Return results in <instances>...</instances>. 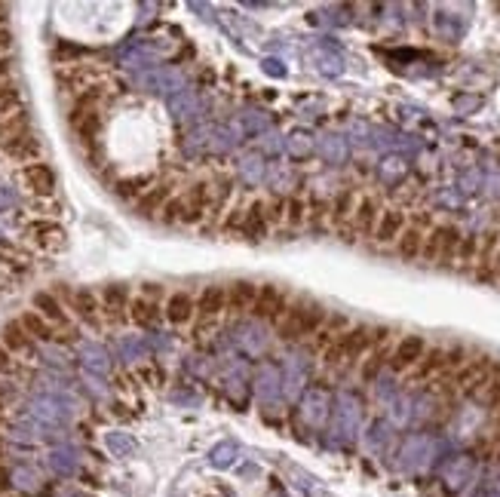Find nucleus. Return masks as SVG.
Returning <instances> with one entry per match:
<instances>
[{"instance_id":"1","label":"nucleus","mask_w":500,"mask_h":497,"mask_svg":"<svg viewBox=\"0 0 500 497\" xmlns=\"http://www.w3.org/2000/svg\"><path fill=\"white\" fill-rule=\"evenodd\" d=\"M325 310L319 307V304L313 301H295L289 304V310L283 314V319L276 325H280V338L283 341H301L307 335H316L319 325L325 323Z\"/></svg>"},{"instance_id":"2","label":"nucleus","mask_w":500,"mask_h":497,"mask_svg":"<svg viewBox=\"0 0 500 497\" xmlns=\"http://www.w3.org/2000/svg\"><path fill=\"white\" fill-rule=\"evenodd\" d=\"M371 347H375V329L356 325V329H347L344 335L334 338L332 347H328L323 356L328 365H350V362H356L359 356H366Z\"/></svg>"},{"instance_id":"3","label":"nucleus","mask_w":500,"mask_h":497,"mask_svg":"<svg viewBox=\"0 0 500 497\" xmlns=\"http://www.w3.org/2000/svg\"><path fill=\"white\" fill-rule=\"evenodd\" d=\"M285 310H289V301H285V292L280 286H261L258 289V298H255V307H252V314L258 319L280 323Z\"/></svg>"},{"instance_id":"4","label":"nucleus","mask_w":500,"mask_h":497,"mask_svg":"<svg viewBox=\"0 0 500 497\" xmlns=\"http://www.w3.org/2000/svg\"><path fill=\"white\" fill-rule=\"evenodd\" d=\"M424 353H427L424 338L409 335V338H402V341H399V344L390 350V362H387V365L393 368V372H411Z\"/></svg>"},{"instance_id":"5","label":"nucleus","mask_w":500,"mask_h":497,"mask_svg":"<svg viewBox=\"0 0 500 497\" xmlns=\"http://www.w3.org/2000/svg\"><path fill=\"white\" fill-rule=\"evenodd\" d=\"M19 179L34 197H49L55 190V175L46 163H28V166H22Z\"/></svg>"},{"instance_id":"6","label":"nucleus","mask_w":500,"mask_h":497,"mask_svg":"<svg viewBox=\"0 0 500 497\" xmlns=\"http://www.w3.org/2000/svg\"><path fill=\"white\" fill-rule=\"evenodd\" d=\"M442 368H445V347H427V353L409 372V381L411 384H424V381H433Z\"/></svg>"},{"instance_id":"7","label":"nucleus","mask_w":500,"mask_h":497,"mask_svg":"<svg viewBox=\"0 0 500 497\" xmlns=\"http://www.w3.org/2000/svg\"><path fill=\"white\" fill-rule=\"evenodd\" d=\"M34 310L46 319L53 329H71V319H68V310L62 307V301L55 298L53 292H37L34 295Z\"/></svg>"},{"instance_id":"8","label":"nucleus","mask_w":500,"mask_h":497,"mask_svg":"<svg viewBox=\"0 0 500 497\" xmlns=\"http://www.w3.org/2000/svg\"><path fill=\"white\" fill-rule=\"evenodd\" d=\"M0 344H3L12 356H34V341L22 329L19 319H12V323L3 325V332H0Z\"/></svg>"},{"instance_id":"9","label":"nucleus","mask_w":500,"mask_h":497,"mask_svg":"<svg viewBox=\"0 0 500 497\" xmlns=\"http://www.w3.org/2000/svg\"><path fill=\"white\" fill-rule=\"evenodd\" d=\"M197 314L203 323H212L215 316H221V310H227V292L221 286H206L197 298Z\"/></svg>"},{"instance_id":"10","label":"nucleus","mask_w":500,"mask_h":497,"mask_svg":"<svg viewBox=\"0 0 500 497\" xmlns=\"http://www.w3.org/2000/svg\"><path fill=\"white\" fill-rule=\"evenodd\" d=\"M98 310L108 319H123V310H130V292L126 286H105L98 295Z\"/></svg>"},{"instance_id":"11","label":"nucleus","mask_w":500,"mask_h":497,"mask_svg":"<svg viewBox=\"0 0 500 497\" xmlns=\"http://www.w3.org/2000/svg\"><path fill=\"white\" fill-rule=\"evenodd\" d=\"M405 231V215L399 209H390V212H381L377 218V227H375V240L381 246H393Z\"/></svg>"},{"instance_id":"12","label":"nucleus","mask_w":500,"mask_h":497,"mask_svg":"<svg viewBox=\"0 0 500 497\" xmlns=\"http://www.w3.org/2000/svg\"><path fill=\"white\" fill-rule=\"evenodd\" d=\"M181 200H184L181 222H188V224L203 222L206 209H209V184H194V188H190V194L181 197Z\"/></svg>"},{"instance_id":"13","label":"nucleus","mask_w":500,"mask_h":497,"mask_svg":"<svg viewBox=\"0 0 500 497\" xmlns=\"http://www.w3.org/2000/svg\"><path fill=\"white\" fill-rule=\"evenodd\" d=\"M227 292V310H237V314H246V310L255 307V298H258V286L255 282H231V286L224 289Z\"/></svg>"},{"instance_id":"14","label":"nucleus","mask_w":500,"mask_h":497,"mask_svg":"<svg viewBox=\"0 0 500 497\" xmlns=\"http://www.w3.org/2000/svg\"><path fill=\"white\" fill-rule=\"evenodd\" d=\"M3 147V154L10 160H16V163H31V160H37L40 157V141L34 138V132H28V136H19V138H12V141H6V145H0Z\"/></svg>"},{"instance_id":"15","label":"nucleus","mask_w":500,"mask_h":497,"mask_svg":"<svg viewBox=\"0 0 500 497\" xmlns=\"http://www.w3.org/2000/svg\"><path fill=\"white\" fill-rule=\"evenodd\" d=\"M377 218H381V209H377V203L371 200V197H362V200L356 203V209H353V227H356V233H362V237H375Z\"/></svg>"},{"instance_id":"16","label":"nucleus","mask_w":500,"mask_h":497,"mask_svg":"<svg viewBox=\"0 0 500 497\" xmlns=\"http://www.w3.org/2000/svg\"><path fill=\"white\" fill-rule=\"evenodd\" d=\"M436 237H439V248H436V264H454L457 246H461V231L454 224H439L436 227Z\"/></svg>"},{"instance_id":"17","label":"nucleus","mask_w":500,"mask_h":497,"mask_svg":"<svg viewBox=\"0 0 500 497\" xmlns=\"http://www.w3.org/2000/svg\"><path fill=\"white\" fill-rule=\"evenodd\" d=\"M424 237H427V233L420 231L418 224L405 227V231H402V237L396 240V252H399V258H402V261H418V258H420V248H424Z\"/></svg>"},{"instance_id":"18","label":"nucleus","mask_w":500,"mask_h":497,"mask_svg":"<svg viewBox=\"0 0 500 497\" xmlns=\"http://www.w3.org/2000/svg\"><path fill=\"white\" fill-rule=\"evenodd\" d=\"M194 314H197V304H194V298H190L188 292H175L166 301V319H169V323H175V325L190 323Z\"/></svg>"},{"instance_id":"19","label":"nucleus","mask_w":500,"mask_h":497,"mask_svg":"<svg viewBox=\"0 0 500 497\" xmlns=\"http://www.w3.org/2000/svg\"><path fill=\"white\" fill-rule=\"evenodd\" d=\"M71 307H74V314L83 319V323L89 325H98V298L89 292V289H77L74 295H71Z\"/></svg>"},{"instance_id":"20","label":"nucleus","mask_w":500,"mask_h":497,"mask_svg":"<svg viewBox=\"0 0 500 497\" xmlns=\"http://www.w3.org/2000/svg\"><path fill=\"white\" fill-rule=\"evenodd\" d=\"M240 231H242V237H249V240H264L267 237V218H264V206L261 203H255L252 209L240 218Z\"/></svg>"},{"instance_id":"21","label":"nucleus","mask_w":500,"mask_h":497,"mask_svg":"<svg viewBox=\"0 0 500 497\" xmlns=\"http://www.w3.org/2000/svg\"><path fill=\"white\" fill-rule=\"evenodd\" d=\"M28 132H31V117H28L25 111H16L0 120V145H6V141H12L19 136H28Z\"/></svg>"},{"instance_id":"22","label":"nucleus","mask_w":500,"mask_h":497,"mask_svg":"<svg viewBox=\"0 0 500 497\" xmlns=\"http://www.w3.org/2000/svg\"><path fill=\"white\" fill-rule=\"evenodd\" d=\"M19 323H22V329L31 335V341H53L55 338V329L37 314V310H25Z\"/></svg>"},{"instance_id":"23","label":"nucleus","mask_w":500,"mask_h":497,"mask_svg":"<svg viewBox=\"0 0 500 497\" xmlns=\"http://www.w3.org/2000/svg\"><path fill=\"white\" fill-rule=\"evenodd\" d=\"M130 316L139 325H154L157 319H160V304H157L154 298H135L130 304Z\"/></svg>"},{"instance_id":"24","label":"nucleus","mask_w":500,"mask_h":497,"mask_svg":"<svg viewBox=\"0 0 500 497\" xmlns=\"http://www.w3.org/2000/svg\"><path fill=\"white\" fill-rule=\"evenodd\" d=\"M390 362V347L387 344H377L368 350V359L366 365H362V381H375L377 374H381V368Z\"/></svg>"},{"instance_id":"25","label":"nucleus","mask_w":500,"mask_h":497,"mask_svg":"<svg viewBox=\"0 0 500 497\" xmlns=\"http://www.w3.org/2000/svg\"><path fill=\"white\" fill-rule=\"evenodd\" d=\"M22 111V92H19L16 83H0V120L10 117V114Z\"/></svg>"},{"instance_id":"26","label":"nucleus","mask_w":500,"mask_h":497,"mask_svg":"<svg viewBox=\"0 0 500 497\" xmlns=\"http://www.w3.org/2000/svg\"><path fill=\"white\" fill-rule=\"evenodd\" d=\"M476 255H479V237H461V246H457L454 264L461 271H473L476 267Z\"/></svg>"},{"instance_id":"27","label":"nucleus","mask_w":500,"mask_h":497,"mask_svg":"<svg viewBox=\"0 0 500 497\" xmlns=\"http://www.w3.org/2000/svg\"><path fill=\"white\" fill-rule=\"evenodd\" d=\"M356 203H359V200H356L350 190H344V194H341L338 200H334V206H332V222H334V224H344L347 218H353Z\"/></svg>"},{"instance_id":"28","label":"nucleus","mask_w":500,"mask_h":497,"mask_svg":"<svg viewBox=\"0 0 500 497\" xmlns=\"http://www.w3.org/2000/svg\"><path fill=\"white\" fill-rule=\"evenodd\" d=\"M233 458H237V445H233V442H221V445H215V449H212V454H209L212 467H218V470L231 467Z\"/></svg>"},{"instance_id":"29","label":"nucleus","mask_w":500,"mask_h":497,"mask_svg":"<svg viewBox=\"0 0 500 497\" xmlns=\"http://www.w3.org/2000/svg\"><path fill=\"white\" fill-rule=\"evenodd\" d=\"M163 197H166V188H154L151 194H145L139 200V212H141V215H154L157 206L163 203Z\"/></svg>"},{"instance_id":"30","label":"nucleus","mask_w":500,"mask_h":497,"mask_svg":"<svg viewBox=\"0 0 500 497\" xmlns=\"http://www.w3.org/2000/svg\"><path fill=\"white\" fill-rule=\"evenodd\" d=\"M304 218H307V206L301 200H289L285 203V222L289 224H304Z\"/></svg>"},{"instance_id":"31","label":"nucleus","mask_w":500,"mask_h":497,"mask_svg":"<svg viewBox=\"0 0 500 497\" xmlns=\"http://www.w3.org/2000/svg\"><path fill=\"white\" fill-rule=\"evenodd\" d=\"M163 222L166 224H172V222H181V212H184V200L181 197H172V200H169L166 206H163Z\"/></svg>"},{"instance_id":"32","label":"nucleus","mask_w":500,"mask_h":497,"mask_svg":"<svg viewBox=\"0 0 500 497\" xmlns=\"http://www.w3.org/2000/svg\"><path fill=\"white\" fill-rule=\"evenodd\" d=\"M264 218H267V222H283V218H285V203L276 200V203L264 206Z\"/></svg>"},{"instance_id":"33","label":"nucleus","mask_w":500,"mask_h":497,"mask_svg":"<svg viewBox=\"0 0 500 497\" xmlns=\"http://www.w3.org/2000/svg\"><path fill=\"white\" fill-rule=\"evenodd\" d=\"M16 372V359H12V353L6 350L3 344H0V374H12Z\"/></svg>"},{"instance_id":"34","label":"nucleus","mask_w":500,"mask_h":497,"mask_svg":"<svg viewBox=\"0 0 500 497\" xmlns=\"http://www.w3.org/2000/svg\"><path fill=\"white\" fill-rule=\"evenodd\" d=\"M12 77V59L10 55H0V83H6Z\"/></svg>"},{"instance_id":"35","label":"nucleus","mask_w":500,"mask_h":497,"mask_svg":"<svg viewBox=\"0 0 500 497\" xmlns=\"http://www.w3.org/2000/svg\"><path fill=\"white\" fill-rule=\"evenodd\" d=\"M10 46H12V34L6 28H0V55L10 53Z\"/></svg>"},{"instance_id":"36","label":"nucleus","mask_w":500,"mask_h":497,"mask_svg":"<svg viewBox=\"0 0 500 497\" xmlns=\"http://www.w3.org/2000/svg\"><path fill=\"white\" fill-rule=\"evenodd\" d=\"M491 276H494V280H500V248L494 252V261H491Z\"/></svg>"},{"instance_id":"37","label":"nucleus","mask_w":500,"mask_h":497,"mask_svg":"<svg viewBox=\"0 0 500 497\" xmlns=\"http://www.w3.org/2000/svg\"><path fill=\"white\" fill-rule=\"evenodd\" d=\"M3 19H6V6H0V25H3Z\"/></svg>"}]
</instances>
